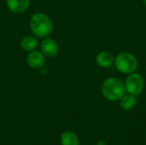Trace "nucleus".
Here are the masks:
<instances>
[{
	"mask_svg": "<svg viewBox=\"0 0 146 145\" xmlns=\"http://www.w3.org/2000/svg\"><path fill=\"white\" fill-rule=\"evenodd\" d=\"M29 25L32 33L38 38H47L53 31V23L50 18L42 12L33 14L30 18Z\"/></svg>",
	"mask_w": 146,
	"mask_h": 145,
	"instance_id": "obj_1",
	"label": "nucleus"
},
{
	"mask_svg": "<svg viewBox=\"0 0 146 145\" xmlns=\"http://www.w3.org/2000/svg\"><path fill=\"white\" fill-rule=\"evenodd\" d=\"M124 83L117 78H108L102 85L103 96L109 101H118L125 94Z\"/></svg>",
	"mask_w": 146,
	"mask_h": 145,
	"instance_id": "obj_2",
	"label": "nucleus"
},
{
	"mask_svg": "<svg viewBox=\"0 0 146 145\" xmlns=\"http://www.w3.org/2000/svg\"><path fill=\"white\" fill-rule=\"evenodd\" d=\"M116 69L122 73H132L138 68V60L132 53L121 52L114 61Z\"/></svg>",
	"mask_w": 146,
	"mask_h": 145,
	"instance_id": "obj_3",
	"label": "nucleus"
},
{
	"mask_svg": "<svg viewBox=\"0 0 146 145\" xmlns=\"http://www.w3.org/2000/svg\"><path fill=\"white\" fill-rule=\"evenodd\" d=\"M124 85H125L126 91L127 93L132 94L133 96H138L143 91L145 81L141 74L132 73L126 79Z\"/></svg>",
	"mask_w": 146,
	"mask_h": 145,
	"instance_id": "obj_4",
	"label": "nucleus"
},
{
	"mask_svg": "<svg viewBox=\"0 0 146 145\" xmlns=\"http://www.w3.org/2000/svg\"><path fill=\"white\" fill-rule=\"evenodd\" d=\"M40 49V51L44 54V56L49 58L55 57L59 51V46L56 41L51 38H44V39L41 42Z\"/></svg>",
	"mask_w": 146,
	"mask_h": 145,
	"instance_id": "obj_5",
	"label": "nucleus"
},
{
	"mask_svg": "<svg viewBox=\"0 0 146 145\" xmlns=\"http://www.w3.org/2000/svg\"><path fill=\"white\" fill-rule=\"evenodd\" d=\"M45 62V58L44 54L40 50H33L29 52L27 57V62L28 66L33 69L40 68L44 66Z\"/></svg>",
	"mask_w": 146,
	"mask_h": 145,
	"instance_id": "obj_6",
	"label": "nucleus"
},
{
	"mask_svg": "<svg viewBox=\"0 0 146 145\" xmlns=\"http://www.w3.org/2000/svg\"><path fill=\"white\" fill-rule=\"evenodd\" d=\"M6 4L9 11L15 14L25 12L30 6V0H6Z\"/></svg>",
	"mask_w": 146,
	"mask_h": 145,
	"instance_id": "obj_7",
	"label": "nucleus"
},
{
	"mask_svg": "<svg viewBox=\"0 0 146 145\" xmlns=\"http://www.w3.org/2000/svg\"><path fill=\"white\" fill-rule=\"evenodd\" d=\"M114 57L111 53L109 51H102L98 54L97 58H96V62L97 64L104 68L110 67L114 63Z\"/></svg>",
	"mask_w": 146,
	"mask_h": 145,
	"instance_id": "obj_8",
	"label": "nucleus"
},
{
	"mask_svg": "<svg viewBox=\"0 0 146 145\" xmlns=\"http://www.w3.org/2000/svg\"><path fill=\"white\" fill-rule=\"evenodd\" d=\"M38 46V40L33 36H26L21 41V47L24 51L31 52Z\"/></svg>",
	"mask_w": 146,
	"mask_h": 145,
	"instance_id": "obj_9",
	"label": "nucleus"
},
{
	"mask_svg": "<svg viewBox=\"0 0 146 145\" xmlns=\"http://www.w3.org/2000/svg\"><path fill=\"white\" fill-rule=\"evenodd\" d=\"M137 103L136 96H133L132 94H127L120 99V106L124 110H130L132 109Z\"/></svg>",
	"mask_w": 146,
	"mask_h": 145,
	"instance_id": "obj_10",
	"label": "nucleus"
},
{
	"mask_svg": "<svg viewBox=\"0 0 146 145\" xmlns=\"http://www.w3.org/2000/svg\"><path fill=\"white\" fill-rule=\"evenodd\" d=\"M62 145H79L77 136L71 131H66L61 135Z\"/></svg>",
	"mask_w": 146,
	"mask_h": 145,
	"instance_id": "obj_11",
	"label": "nucleus"
},
{
	"mask_svg": "<svg viewBox=\"0 0 146 145\" xmlns=\"http://www.w3.org/2000/svg\"><path fill=\"white\" fill-rule=\"evenodd\" d=\"M98 145H106V144H105V142L104 140H99L98 142Z\"/></svg>",
	"mask_w": 146,
	"mask_h": 145,
	"instance_id": "obj_12",
	"label": "nucleus"
},
{
	"mask_svg": "<svg viewBox=\"0 0 146 145\" xmlns=\"http://www.w3.org/2000/svg\"><path fill=\"white\" fill-rule=\"evenodd\" d=\"M143 3H144L146 5V0H143Z\"/></svg>",
	"mask_w": 146,
	"mask_h": 145,
	"instance_id": "obj_13",
	"label": "nucleus"
}]
</instances>
